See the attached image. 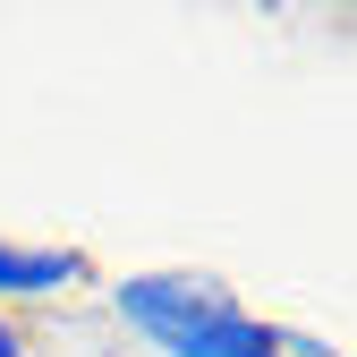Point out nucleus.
Listing matches in <instances>:
<instances>
[{
	"label": "nucleus",
	"instance_id": "obj_1",
	"mask_svg": "<svg viewBox=\"0 0 357 357\" xmlns=\"http://www.w3.org/2000/svg\"><path fill=\"white\" fill-rule=\"evenodd\" d=\"M119 315L137 324L153 349L170 357H289L281 332H264L255 315H238L230 289H213L196 273H145L119 289Z\"/></svg>",
	"mask_w": 357,
	"mask_h": 357
},
{
	"label": "nucleus",
	"instance_id": "obj_2",
	"mask_svg": "<svg viewBox=\"0 0 357 357\" xmlns=\"http://www.w3.org/2000/svg\"><path fill=\"white\" fill-rule=\"evenodd\" d=\"M77 273H85V264H77L68 247H43V255L0 247V298H43V289H68Z\"/></svg>",
	"mask_w": 357,
	"mask_h": 357
},
{
	"label": "nucleus",
	"instance_id": "obj_3",
	"mask_svg": "<svg viewBox=\"0 0 357 357\" xmlns=\"http://www.w3.org/2000/svg\"><path fill=\"white\" fill-rule=\"evenodd\" d=\"M0 357H26V349H17V324H9V315H0Z\"/></svg>",
	"mask_w": 357,
	"mask_h": 357
}]
</instances>
